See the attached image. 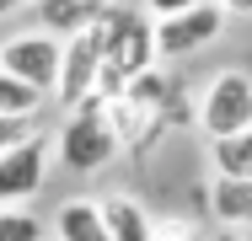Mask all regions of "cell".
<instances>
[{
	"instance_id": "obj_1",
	"label": "cell",
	"mask_w": 252,
	"mask_h": 241,
	"mask_svg": "<svg viewBox=\"0 0 252 241\" xmlns=\"http://www.w3.org/2000/svg\"><path fill=\"white\" fill-rule=\"evenodd\" d=\"M97 38H102V81L97 96H118L129 81H140L145 70H156V22L145 11L129 5H107L97 16Z\"/></svg>"
},
{
	"instance_id": "obj_2",
	"label": "cell",
	"mask_w": 252,
	"mask_h": 241,
	"mask_svg": "<svg viewBox=\"0 0 252 241\" xmlns=\"http://www.w3.org/2000/svg\"><path fill=\"white\" fill-rule=\"evenodd\" d=\"M118 150H124V140H118V129H113L107 96H86V102H75V107L64 113L59 134H54V155H59V166H64V172H81V177L113 166Z\"/></svg>"
},
{
	"instance_id": "obj_3",
	"label": "cell",
	"mask_w": 252,
	"mask_h": 241,
	"mask_svg": "<svg viewBox=\"0 0 252 241\" xmlns=\"http://www.w3.org/2000/svg\"><path fill=\"white\" fill-rule=\"evenodd\" d=\"M49 161H54V140L43 129L16 140L11 150H0V209H27L49 182Z\"/></svg>"
},
{
	"instance_id": "obj_4",
	"label": "cell",
	"mask_w": 252,
	"mask_h": 241,
	"mask_svg": "<svg viewBox=\"0 0 252 241\" xmlns=\"http://www.w3.org/2000/svg\"><path fill=\"white\" fill-rule=\"evenodd\" d=\"M59 54H64V43L54 32H43V27H32V32H16V38L0 43V70L11 81L32 86L38 96H54V86H59Z\"/></svg>"
},
{
	"instance_id": "obj_5",
	"label": "cell",
	"mask_w": 252,
	"mask_h": 241,
	"mask_svg": "<svg viewBox=\"0 0 252 241\" xmlns=\"http://www.w3.org/2000/svg\"><path fill=\"white\" fill-rule=\"evenodd\" d=\"M199 129L209 140L220 134H242L252 129V75L247 70H220L199 96Z\"/></svg>"
},
{
	"instance_id": "obj_6",
	"label": "cell",
	"mask_w": 252,
	"mask_h": 241,
	"mask_svg": "<svg viewBox=\"0 0 252 241\" xmlns=\"http://www.w3.org/2000/svg\"><path fill=\"white\" fill-rule=\"evenodd\" d=\"M225 22H231V16H225L215 0L188 5V11H177V16H161V22H156V59H188V54L209 48L225 32Z\"/></svg>"
},
{
	"instance_id": "obj_7",
	"label": "cell",
	"mask_w": 252,
	"mask_h": 241,
	"mask_svg": "<svg viewBox=\"0 0 252 241\" xmlns=\"http://www.w3.org/2000/svg\"><path fill=\"white\" fill-rule=\"evenodd\" d=\"M97 81H102V38H97V22L75 38H64V54H59V107H75L86 96H97Z\"/></svg>"
},
{
	"instance_id": "obj_8",
	"label": "cell",
	"mask_w": 252,
	"mask_h": 241,
	"mask_svg": "<svg viewBox=\"0 0 252 241\" xmlns=\"http://www.w3.org/2000/svg\"><path fill=\"white\" fill-rule=\"evenodd\" d=\"M102 220H107V241H156L151 209L129 193H107L102 198Z\"/></svg>"
},
{
	"instance_id": "obj_9",
	"label": "cell",
	"mask_w": 252,
	"mask_h": 241,
	"mask_svg": "<svg viewBox=\"0 0 252 241\" xmlns=\"http://www.w3.org/2000/svg\"><path fill=\"white\" fill-rule=\"evenodd\" d=\"M209 214L231 231H252V177H215L209 182Z\"/></svg>"
},
{
	"instance_id": "obj_10",
	"label": "cell",
	"mask_w": 252,
	"mask_h": 241,
	"mask_svg": "<svg viewBox=\"0 0 252 241\" xmlns=\"http://www.w3.org/2000/svg\"><path fill=\"white\" fill-rule=\"evenodd\" d=\"M54 241H107L102 204L97 198H64L54 214Z\"/></svg>"
},
{
	"instance_id": "obj_11",
	"label": "cell",
	"mask_w": 252,
	"mask_h": 241,
	"mask_svg": "<svg viewBox=\"0 0 252 241\" xmlns=\"http://www.w3.org/2000/svg\"><path fill=\"white\" fill-rule=\"evenodd\" d=\"M32 16H38L43 32H54V38L64 43V38L86 32L102 11H97V5H86V0H32Z\"/></svg>"
},
{
	"instance_id": "obj_12",
	"label": "cell",
	"mask_w": 252,
	"mask_h": 241,
	"mask_svg": "<svg viewBox=\"0 0 252 241\" xmlns=\"http://www.w3.org/2000/svg\"><path fill=\"white\" fill-rule=\"evenodd\" d=\"M209 161H215V177H252V129L209 140Z\"/></svg>"
},
{
	"instance_id": "obj_13",
	"label": "cell",
	"mask_w": 252,
	"mask_h": 241,
	"mask_svg": "<svg viewBox=\"0 0 252 241\" xmlns=\"http://www.w3.org/2000/svg\"><path fill=\"white\" fill-rule=\"evenodd\" d=\"M38 113H43V96L0 70V118H38Z\"/></svg>"
},
{
	"instance_id": "obj_14",
	"label": "cell",
	"mask_w": 252,
	"mask_h": 241,
	"mask_svg": "<svg viewBox=\"0 0 252 241\" xmlns=\"http://www.w3.org/2000/svg\"><path fill=\"white\" fill-rule=\"evenodd\" d=\"M0 241H43V220L32 209H0Z\"/></svg>"
},
{
	"instance_id": "obj_15",
	"label": "cell",
	"mask_w": 252,
	"mask_h": 241,
	"mask_svg": "<svg viewBox=\"0 0 252 241\" xmlns=\"http://www.w3.org/2000/svg\"><path fill=\"white\" fill-rule=\"evenodd\" d=\"M27 134H38V118H0V150H11Z\"/></svg>"
},
{
	"instance_id": "obj_16",
	"label": "cell",
	"mask_w": 252,
	"mask_h": 241,
	"mask_svg": "<svg viewBox=\"0 0 252 241\" xmlns=\"http://www.w3.org/2000/svg\"><path fill=\"white\" fill-rule=\"evenodd\" d=\"M156 241H209V236L188 220H166V225H156Z\"/></svg>"
},
{
	"instance_id": "obj_17",
	"label": "cell",
	"mask_w": 252,
	"mask_h": 241,
	"mask_svg": "<svg viewBox=\"0 0 252 241\" xmlns=\"http://www.w3.org/2000/svg\"><path fill=\"white\" fill-rule=\"evenodd\" d=\"M188 5H204V0H140V11L161 22V16H177V11H188Z\"/></svg>"
},
{
	"instance_id": "obj_18",
	"label": "cell",
	"mask_w": 252,
	"mask_h": 241,
	"mask_svg": "<svg viewBox=\"0 0 252 241\" xmlns=\"http://www.w3.org/2000/svg\"><path fill=\"white\" fill-rule=\"evenodd\" d=\"M225 16H252V0H215Z\"/></svg>"
},
{
	"instance_id": "obj_19",
	"label": "cell",
	"mask_w": 252,
	"mask_h": 241,
	"mask_svg": "<svg viewBox=\"0 0 252 241\" xmlns=\"http://www.w3.org/2000/svg\"><path fill=\"white\" fill-rule=\"evenodd\" d=\"M209 241H252V236H242V231H231V225H220V231H215Z\"/></svg>"
},
{
	"instance_id": "obj_20",
	"label": "cell",
	"mask_w": 252,
	"mask_h": 241,
	"mask_svg": "<svg viewBox=\"0 0 252 241\" xmlns=\"http://www.w3.org/2000/svg\"><path fill=\"white\" fill-rule=\"evenodd\" d=\"M22 5H32V0H0V16H11V11H22Z\"/></svg>"
},
{
	"instance_id": "obj_21",
	"label": "cell",
	"mask_w": 252,
	"mask_h": 241,
	"mask_svg": "<svg viewBox=\"0 0 252 241\" xmlns=\"http://www.w3.org/2000/svg\"><path fill=\"white\" fill-rule=\"evenodd\" d=\"M86 5H97V11H107V5H118V0H86Z\"/></svg>"
}]
</instances>
